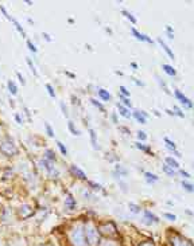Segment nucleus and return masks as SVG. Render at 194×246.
<instances>
[{"mask_svg": "<svg viewBox=\"0 0 194 246\" xmlns=\"http://www.w3.org/2000/svg\"><path fill=\"white\" fill-rule=\"evenodd\" d=\"M70 239L74 246H86V239H85V233L81 226H77L71 230Z\"/></svg>", "mask_w": 194, "mask_h": 246, "instance_id": "nucleus-1", "label": "nucleus"}, {"mask_svg": "<svg viewBox=\"0 0 194 246\" xmlns=\"http://www.w3.org/2000/svg\"><path fill=\"white\" fill-rule=\"evenodd\" d=\"M84 233H85V239L88 245H97L99 244V234H97V229L92 223H86L84 227Z\"/></svg>", "mask_w": 194, "mask_h": 246, "instance_id": "nucleus-2", "label": "nucleus"}, {"mask_svg": "<svg viewBox=\"0 0 194 246\" xmlns=\"http://www.w3.org/2000/svg\"><path fill=\"white\" fill-rule=\"evenodd\" d=\"M0 151L7 156H14V155H16L18 149L10 137H4L3 140H0Z\"/></svg>", "mask_w": 194, "mask_h": 246, "instance_id": "nucleus-3", "label": "nucleus"}, {"mask_svg": "<svg viewBox=\"0 0 194 246\" xmlns=\"http://www.w3.org/2000/svg\"><path fill=\"white\" fill-rule=\"evenodd\" d=\"M99 230L102 233V234L108 235V237H115L116 235V227L112 222H108L105 225H100L99 226Z\"/></svg>", "mask_w": 194, "mask_h": 246, "instance_id": "nucleus-4", "label": "nucleus"}, {"mask_svg": "<svg viewBox=\"0 0 194 246\" xmlns=\"http://www.w3.org/2000/svg\"><path fill=\"white\" fill-rule=\"evenodd\" d=\"M174 94H175V97H177L178 99H179V102H181V104H183L186 108H193V102L190 101V99L187 98L186 96H183L182 93L179 92V90H175V92H174Z\"/></svg>", "mask_w": 194, "mask_h": 246, "instance_id": "nucleus-5", "label": "nucleus"}, {"mask_svg": "<svg viewBox=\"0 0 194 246\" xmlns=\"http://www.w3.org/2000/svg\"><path fill=\"white\" fill-rule=\"evenodd\" d=\"M131 32H132V35L135 36V38L137 39V40H143V42H148V43H154L152 42V39L151 38H148L147 35H144V34H140L139 31H137L136 29H131Z\"/></svg>", "mask_w": 194, "mask_h": 246, "instance_id": "nucleus-6", "label": "nucleus"}, {"mask_svg": "<svg viewBox=\"0 0 194 246\" xmlns=\"http://www.w3.org/2000/svg\"><path fill=\"white\" fill-rule=\"evenodd\" d=\"M165 143H166V147L170 149V151L173 152V153H174L177 157H181V156H182V155H181V152L177 151V147H175L174 141H171V140L168 139V137H165Z\"/></svg>", "mask_w": 194, "mask_h": 246, "instance_id": "nucleus-7", "label": "nucleus"}, {"mask_svg": "<svg viewBox=\"0 0 194 246\" xmlns=\"http://www.w3.org/2000/svg\"><path fill=\"white\" fill-rule=\"evenodd\" d=\"M144 219H148V221H147V225H151V223H158L159 222L158 217H155L150 210H144Z\"/></svg>", "mask_w": 194, "mask_h": 246, "instance_id": "nucleus-8", "label": "nucleus"}, {"mask_svg": "<svg viewBox=\"0 0 194 246\" xmlns=\"http://www.w3.org/2000/svg\"><path fill=\"white\" fill-rule=\"evenodd\" d=\"M40 164H42V166H43V167L46 168V170L49 171V174H50V175H55V176L58 175V171L55 170V168L53 167L51 164H50V161H47V160H42V161H40Z\"/></svg>", "mask_w": 194, "mask_h": 246, "instance_id": "nucleus-9", "label": "nucleus"}, {"mask_svg": "<svg viewBox=\"0 0 194 246\" xmlns=\"http://www.w3.org/2000/svg\"><path fill=\"white\" fill-rule=\"evenodd\" d=\"M158 43H159V45L162 46V47H163V50H165L166 52H167V55H168V57H170L171 59H174V52L171 51V50H170V47H168V46L166 45V43H165V42H163V40H162L161 38H158Z\"/></svg>", "mask_w": 194, "mask_h": 246, "instance_id": "nucleus-10", "label": "nucleus"}, {"mask_svg": "<svg viewBox=\"0 0 194 246\" xmlns=\"http://www.w3.org/2000/svg\"><path fill=\"white\" fill-rule=\"evenodd\" d=\"M171 244H173L174 246H193L189 241H187V239H185V238L174 239V241H171Z\"/></svg>", "mask_w": 194, "mask_h": 246, "instance_id": "nucleus-11", "label": "nucleus"}, {"mask_svg": "<svg viewBox=\"0 0 194 246\" xmlns=\"http://www.w3.org/2000/svg\"><path fill=\"white\" fill-rule=\"evenodd\" d=\"M70 170H71V172H73L77 177H80V179H86V176H85V174H84V171H81L78 167L71 166V167H70Z\"/></svg>", "mask_w": 194, "mask_h": 246, "instance_id": "nucleus-12", "label": "nucleus"}, {"mask_svg": "<svg viewBox=\"0 0 194 246\" xmlns=\"http://www.w3.org/2000/svg\"><path fill=\"white\" fill-rule=\"evenodd\" d=\"M165 161H166V164H167L168 167H171V168H179V163H178L175 159H173L171 156H167L165 159Z\"/></svg>", "mask_w": 194, "mask_h": 246, "instance_id": "nucleus-13", "label": "nucleus"}, {"mask_svg": "<svg viewBox=\"0 0 194 246\" xmlns=\"http://www.w3.org/2000/svg\"><path fill=\"white\" fill-rule=\"evenodd\" d=\"M117 108H119V112H120V114L123 117H126V118H130L131 117V112L128 110L127 108H124L121 104H117Z\"/></svg>", "mask_w": 194, "mask_h": 246, "instance_id": "nucleus-14", "label": "nucleus"}, {"mask_svg": "<svg viewBox=\"0 0 194 246\" xmlns=\"http://www.w3.org/2000/svg\"><path fill=\"white\" fill-rule=\"evenodd\" d=\"M162 69H163L165 73H167L168 76H171V77H175V74H177V71L174 70V67L170 66V65H162Z\"/></svg>", "mask_w": 194, "mask_h": 246, "instance_id": "nucleus-15", "label": "nucleus"}, {"mask_svg": "<svg viewBox=\"0 0 194 246\" xmlns=\"http://www.w3.org/2000/svg\"><path fill=\"white\" fill-rule=\"evenodd\" d=\"M65 206H66L68 208H74L76 207V199L69 195V197L65 199Z\"/></svg>", "mask_w": 194, "mask_h": 246, "instance_id": "nucleus-16", "label": "nucleus"}, {"mask_svg": "<svg viewBox=\"0 0 194 246\" xmlns=\"http://www.w3.org/2000/svg\"><path fill=\"white\" fill-rule=\"evenodd\" d=\"M99 96L101 97V99H104V101H109V99H111V94H109L105 89H99Z\"/></svg>", "mask_w": 194, "mask_h": 246, "instance_id": "nucleus-17", "label": "nucleus"}, {"mask_svg": "<svg viewBox=\"0 0 194 246\" xmlns=\"http://www.w3.org/2000/svg\"><path fill=\"white\" fill-rule=\"evenodd\" d=\"M133 117H135L136 121H137V123H140V124H146V121H147L146 118L143 117V114L140 113V110H135V112H133Z\"/></svg>", "mask_w": 194, "mask_h": 246, "instance_id": "nucleus-18", "label": "nucleus"}, {"mask_svg": "<svg viewBox=\"0 0 194 246\" xmlns=\"http://www.w3.org/2000/svg\"><path fill=\"white\" fill-rule=\"evenodd\" d=\"M144 176L147 179V182L148 183H152V182H158L159 177L155 175V174H151V172H144Z\"/></svg>", "mask_w": 194, "mask_h": 246, "instance_id": "nucleus-19", "label": "nucleus"}, {"mask_svg": "<svg viewBox=\"0 0 194 246\" xmlns=\"http://www.w3.org/2000/svg\"><path fill=\"white\" fill-rule=\"evenodd\" d=\"M7 85H8V90L11 92V94H16V93H18V88H16V85H15L14 81L10 79L7 82Z\"/></svg>", "mask_w": 194, "mask_h": 246, "instance_id": "nucleus-20", "label": "nucleus"}, {"mask_svg": "<svg viewBox=\"0 0 194 246\" xmlns=\"http://www.w3.org/2000/svg\"><path fill=\"white\" fill-rule=\"evenodd\" d=\"M182 187H183V190H186L187 192H194V184H192V183L182 182Z\"/></svg>", "mask_w": 194, "mask_h": 246, "instance_id": "nucleus-21", "label": "nucleus"}, {"mask_svg": "<svg viewBox=\"0 0 194 246\" xmlns=\"http://www.w3.org/2000/svg\"><path fill=\"white\" fill-rule=\"evenodd\" d=\"M163 171H165L166 174H167L168 176H171V177H173V176H175V171H174V170H173V168H171V167H168L167 164H165V166H163Z\"/></svg>", "mask_w": 194, "mask_h": 246, "instance_id": "nucleus-22", "label": "nucleus"}, {"mask_svg": "<svg viewBox=\"0 0 194 246\" xmlns=\"http://www.w3.org/2000/svg\"><path fill=\"white\" fill-rule=\"evenodd\" d=\"M89 133H90V139H92V144H93V148L97 149L99 147H97V141H96V133H95V130L93 129H90L89 130Z\"/></svg>", "mask_w": 194, "mask_h": 246, "instance_id": "nucleus-23", "label": "nucleus"}, {"mask_svg": "<svg viewBox=\"0 0 194 246\" xmlns=\"http://www.w3.org/2000/svg\"><path fill=\"white\" fill-rule=\"evenodd\" d=\"M123 15L127 18V19H130V20H131V23H133V24L136 23V18H133V16H132V14H130L128 11L124 10V11H123Z\"/></svg>", "mask_w": 194, "mask_h": 246, "instance_id": "nucleus-24", "label": "nucleus"}, {"mask_svg": "<svg viewBox=\"0 0 194 246\" xmlns=\"http://www.w3.org/2000/svg\"><path fill=\"white\" fill-rule=\"evenodd\" d=\"M57 145H58L59 151H61V153H62V155H64V156H66V155H68V149H66V148H65V145H64V144H62V143H61V141H57Z\"/></svg>", "mask_w": 194, "mask_h": 246, "instance_id": "nucleus-25", "label": "nucleus"}, {"mask_svg": "<svg viewBox=\"0 0 194 246\" xmlns=\"http://www.w3.org/2000/svg\"><path fill=\"white\" fill-rule=\"evenodd\" d=\"M45 128H46V132H47V135L50 136V137H53V136H54V130L51 129V126H50V124L47 123V121L45 123Z\"/></svg>", "mask_w": 194, "mask_h": 246, "instance_id": "nucleus-26", "label": "nucleus"}, {"mask_svg": "<svg viewBox=\"0 0 194 246\" xmlns=\"http://www.w3.org/2000/svg\"><path fill=\"white\" fill-rule=\"evenodd\" d=\"M128 207H130V210L132 211V213H135V214L140 213V208H139V206H136L135 203H130V204H128Z\"/></svg>", "mask_w": 194, "mask_h": 246, "instance_id": "nucleus-27", "label": "nucleus"}, {"mask_svg": "<svg viewBox=\"0 0 194 246\" xmlns=\"http://www.w3.org/2000/svg\"><path fill=\"white\" fill-rule=\"evenodd\" d=\"M45 155H46V157H47L49 160H55V155H54V152L50 151V149H46Z\"/></svg>", "mask_w": 194, "mask_h": 246, "instance_id": "nucleus-28", "label": "nucleus"}, {"mask_svg": "<svg viewBox=\"0 0 194 246\" xmlns=\"http://www.w3.org/2000/svg\"><path fill=\"white\" fill-rule=\"evenodd\" d=\"M68 126H69V129H70V132L73 133V135H80V132L74 128V125H73V123H71V121H69V123H68Z\"/></svg>", "mask_w": 194, "mask_h": 246, "instance_id": "nucleus-29", "label": "nucleus"}, {"mask_svg": "<svg viewBox=\"0 0 194 246\" xmlns=\"http://www.w3.org/2000/svg\"><path fill=\"white\" fill-rule=\"evenodd\" d=\"M136 148H139L140 151H144V152H147V153H150V148L146 147V145H143L142 143H136Z\"/></svg>", "mask_w": 194, "mask_h": 246, "instance_id": "nucleus-30", "label": "nucleus"}, {"mask_svg": "<svg viewBox=\"0 0 194 246\" xmlns=\"http://www.w3.org/2000/svg\"><path fill=\"white\" fill-rule=\"evenodd\" d=\"M116 172H119V176H120V174H123V175L126 176L128 174V171L126 170V168H123L121 166H116Z\"/></svg>", "mask_w": 194, "mask_h": 246, "instance_id": "nucleus-31", "label": "nucleus"}, {"mask_svg": "<svg viewBox=\"0 0 194 246\" xmlns=\"http://www.w3.org/2000/svg\"><path fill=\"white\" fill-rule=\"evenodd\" d=\"M26 61H27V63H29V66H30V69H31V71H33L35 76H38V73H36V70H35V66H34V63L31 62V59L30 58H26Z\"/></svg>", "mask_w": 194, "mask_h": 246, "instance_id": "nucleus-32", "label": "nucleus"}, {"mask_svg": "<svg viewBox=\"0 0 194 246\" xmlns=\"http://www.w3.org/2000/svg\"><path fill=\"white\" fill-rule=\"evenodd\" d=\"M12 22H14V23H15V27H16V30H18V31H19V32L22 34V36H26V34H24V31H23V29H22V26H20V24L18 23L16 20H14V19H12Z\"/></svg>", "mask_w": 194, "mask_h": 246, "instance_id": "nucleus-33", "label": "nucleus"}, {"mask_svg": "<svg viewBox=\"0 0 194 246\" xmlns=\"http://www.w3.org/2000/svg\"><path fill=\"white\" fill-rule=\"evenodd\" d=\"M166 31H167V36H168V39H174V32H173V30H171V27H170V26L166 27Z\"/></svg>", "mask_w": 194, "mask_h": 246, "instance_id": "nucleus-34", "label": "nucleus"}, {"mask_svg": "<svg viewBox=\"0 0 194 246\" xmlns=\"http://www.w3.org/2000/svg\"><path fill=\"white\" fill-rule=\"evenodd\" d=\"M137 139L142 140V141H144V140L147 139V135L143 132V130H139V132H137Z\"/></svg>", "mask_w": 194, "mask_h": 246, "instance_id": "nucleus-35", "label": "nucleus"}, {"mask_svg": "<svg viewBox=\"0 0 194 246\" xmlns=\"http://www.w3.org/2000/svg\"><path fill=\"white\" fill-rule=\"evenodd\" d=\"M46 89H47V92H49V94H50V97H53L54 98L55 97V93H54V90H53V88H51V85H46Z\"/></svg>", "mask_w": 194, "mask_h": 246, "instance_id": "nucleus-36", "label": "nucleus"}, {"mask_svg": "<svg viewBox=\"0 0 194 246\" xmlns=\"http://www.w3.org/2000/svg\"><path fill=\"white\" fill-rule=\"evenodd\" d=\"M163 217H165V218H167L168 221H175V219H177V217H175L174 214H170V213H165V214H163Z\"/></svg>", "mask_w": 194, "mask_h": 246, "instance_id": "nucleus-37", "label": "nucleus"}, {"mask_svg": "<svg viewBox=\"0 0 194 246\" xmlns=\"http://www.w3.org/2000/svg\"><path fill=\"white\" fill-rule=\"evenodd\" d=\"M120 98H121V101H123V102H124V104L127 105L128 108H131V101H130V98L124 97V96H120Z\"/></svg>", "mask_w": 194, "mask_h": 246, "instance_id": "nucleus-38", "label": "nucleus"}, {"mask_svg": "<svg viewBox=\"0 0 194 246\" xmlns=\"http://www.w3.org/2000/svg\"><path fill=\"white\" fill-rule=\"evenodd\" d=\"M27 46H29V49H30L33 52H36V47L33 45V42H31V40H27Z\"/></svg>", "mask_w": 194, "mask_h": 246, "instance_id": "nucleus-39", "label": "nucleus"}, {"mask_svg": "<svg viewBox=\"0 0 194 246\" xmlns=\"http://www.w3.org/2000/svg\"><path fill=\"white\" fill-rule=\"evenodd\" d=\"M90 101H92V104H93V105H96V106H97V108H99V109H100V110H104V106H102V105H101V104H100V102H97V101H96V99H93V98H92V99H90Z\"/></svg>", "mask_w": 194, "mask_h": 246, "instance_id": "nucleus-40", "label": "nucleus"}, {"mask_svg": "<svg viewBox=\"0 0 194 246\" xmlns=\"http://www.w3.org/2000/svg\"><path fill=\"white\" fill-rule=\"evenodd\" d=\"M120 92H121V96H127V97H130V92H128L124 86H120Z\"/></svg>", "mask_w": 194, "mask_h": 246, "instance_id": "nucleus-41", "label": "nucleus"}, {"mask_svg": "<svg viewBox=\"0 0 194 246\" xmlns=\"http://www.w3.org/2000/svg\"><path fill=\"white\" fill-rule=\"evenodd\" d=\"M174 110H175V114H177V116H179V117H185V114L182 113V110H181V109L178 108V106H174Z\"/></svg>", "mask_w": 194, "mask_h": 246, "instance_id": "nucleus-42", "label": "nucleus"}, {"mask_svg": "<svg viewBox=\"0 0 194 246\" xmlns=\"http://www.w3.org/2000/svg\"><path fill=\"white\" fill-rule=\"evenodd\" d=\"M156 78H158L159 83H161V86H163V90H165V92H166V93H168V89H167V86H166V83H165V82H163V81H162L161 78H159L158 76H156Z\"/></svg>", "mask_w": 194, "mask_h": 246, "instance_id": "nucleus-43", "label": "nucleus"}, {"mask_svg": "<svg viewBox=\"0 0 194 246\" xmlns=\"http://www.w3.org/2000/svg\"><path fill=\"white\" fill-rule=\"evenodd\" d=\"M179 174H181V175H182V176L185 177V179H190V177H192V176H190V174H189V172H186V171H183V170H181V171H179Z\"/></svg>", "mask_w": 194, "mask_h": 246, "instance_id": "nucleus-44", "label": "nucleus"}, {"mask_svg": "<svg viewBox=\"0 0 194 246\" xmlns=\"http://www.w3.org/2000/svg\"><path fill=\"white\" fill-rule=\"evenodd\" d=\"M15 120L18 121V124H22V123H23V120H22V118H20L19 114H15Z\"/></svg>", "mask_w": 194, "mask_h": 246, "instance_id": "nucleus-45", "label": "nucleus"}, {"mask_svg": "<svg viewBox=\"0 0 194 246\" xmlns=\"http://www.w3.org/2000/svg\"><path fill=\"white\" fill-rule=\"evenodd\" d=\"M89 184L92 186V188H95V190H100V186H99V184H95V183H92V182H89Z\"/></svg>", "mask_w": 194, "mask_h": 246, "instance_id": "nucleus-46", "label": "nucleus"}, {"mask_svg": "<svg viewBox=\"0 0 194 246\" xmlns=\"http://www.w3.org/2000/svg\"><path fill=\"white\" fill-rule=\"evenodd\" d=\"M16 76H18V77H19L20 82H22V83H23V85H24V79H23V77H22V74H20V73H16Z\"/></svg>", "mask_w": 194, "mask_h": 246, "instance_id": "nucleus-47", "label": "nucleus"}, {"mask_svg": "<svg viewBox=\"0 0 194 246\" xmlns=\"http://www.w3.org/2000/svg\"><path fill=\"white\" fill-rule=\"evenodd\" d=\"M166 112H167V114H170V116H174L175 114V112H171L170 109H166Z\"/></svg>", "mask_w": 194, "mask_h": 246, "instance_id": "nucleus-48", "label": "nucleus"}, {"mask_svg": "<svg viewBox=\"0 0 194 246\" xmlns=\"http://www.w3.org/2000/svg\"><path fill=\"white\" fill-rule=\"evenodd\" d=\"M131 66H132L133 69H136V67H137V65H136V63H131Z\"/></svg>", "mask_w": 194, "mask_h": 246, "instance_id": "nucleus-49", "label": "nucleus"}, {"mask_svg": "<svg viewBox=\"0 0 194 246\" xmlns=\"http://www.w3.org/2000/svg\"><path fill=\"white\" fill-rule=\"evenodd\" d=\"M142 246H152V245H151V244H143Z\"/></svg>", "mask_w": 194, "mask_h": 246, "instance_id": "nucleus-50", "label": "nucleus"}, {"mask_svg": "<svg viewBox=\"0 0 194 246\" xmlns=\"http://www.w3.org/2000/svg\"><path fill=\"white\" fill-rule=\"evenodd\" d=\"M193 167H194V164H193Z\"/></svg>", "mask_w": 194, "mask_h": 246, "instance_id": "nucleus-51", "label": "nucleus"}]
</instances>
